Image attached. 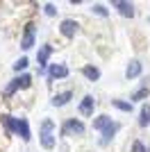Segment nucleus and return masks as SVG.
Segmentation results:
<instances>
[{"label": "nucleus", "mask_w": 150, "mask_h": 152, "mask_svg": "<svg viewBox=\"0 0 150 152\" xmlns=\"http://www.w3.org/2000/svg\"><path fill=\"white\" fill-rule=\"evenodd\" d=\"M2 123H5V127L9 129V132H16L23 141H30L32 139V136H30V127H27V121H23V118L18 121V118L5 114V116H2Z\"/></svg>", "instance_id": "f257e3e1"}, {"label": "nucleus", "mask_w": 150, "mask_h": 152, "mask_svg": "<svg viewBox=\"0 0 150 152\" xmlns=\"http://www.w3.org/2000/svg\"><path fill=\"white\" fill-rule=\"evenodd\" d=\"M52 129H55V123H52V121H43V123H41V132H39V136H41V145H43L46 150L55 148V134H52Z\"/></svg>", "instance_id": "f03ea898"}, {"label": "nucleus", "mask_w": 150, "mask_h": 152, "mask_svg": "<svg viewBox=\"0 0 150 152\" xmlns=\"http://www.w3.org/2000/svg\"><path fill=\"white\" fill-rule=\"evenodd\" d=\"M30 82H32V77L30 75H21V77H14L12 82L7 84V89H5V98H12L14 93L18 89H27L30 86Z\"/></svg>", "instance_id": "7ed1b4c3"}, {"label": "nucleus", "mask_w": 150, "mask_h": 152, "mask_svg": "<svg viewBox=\"0 0 150 152\" xmlns=\"http://www.w3.org/2000/svg\"><path fill=\"white\" fill-rule=\"evenodd\" d=\"M32 45H34V25L27 23V25H25V32H23V39H21V48H23V50H30Z\"/></svg>", "instance_id": "20e7f679"}, {"label": "nucleus", "mask_w": 150, "mask_h": 152, "mask_svg": "<svg viewBox=\"0 0 150 152\" xmlns=\"http://www.w3.org/2000/svg\"><path fill=\"white\" fill-rule=\"evenodd\" d=\"M59 32H62L66 39H73V37H75V32H77V23H75V20H71V18L62 20V25H59Z\"/></svg>", "instance_id": "39448f33"}, {"label": "nucleus", "mask_w": 150, "mask_h": 152, "mask_svg": "<svg viewBox=\"0 0 150 152\" xmlns=\"http://www.w3.org/2000/svg\"><path fill=\"white\" fill-rule=\"evenodd\" d=\"M114 7L121 12V16H125V18H132L134 16V5L132 2H125V0H116L114 2Z\"/></svg>", "instance_id": "423d86ee"}, {"label": "nucleus", "mask_w": 150, "mask_h": 152, "mask_svg": "<svg viewBox=\"0 0 150 152\" xmlns=\"http://www.w3.org/2000/svg\"><path fill=\"white\" fill-rule=\"evenodd\" d=\"M50 52H52V48H50V45H43V48L39 50V55H37V61H39V73H43V70H46Z\"/></svg>", "instance_id": "0eeeda50"}, {"label": "nucleus", "mask_w": 150, "mask_h": 152, "mask_svg": "<svg viewBox=\"0 0 150 152\" xmlns=\"http://www.w3.org/2000/svg\"><path fill=\"white\" fill-rule=\"evenodd\" d=\"M93 107H96V100L91 98V95H84L80 102V114L82 116H91L93 114Z\"/></svg>", "instance_id": "6e6552de"}, {"label": "nucleus", "mask_w": 150, "mask_h": 152, "mask_svg": "<svg viewBox=\"0 0 150 152\" xmlns=\"http://www.w3.org/2000/svg\"><path fill=\"white\" fill-rule=\"evenodd\" d=\"M64 134H84V125H82L80 121H66V125H64V129H62Z\"/></svg>", "instance_id": "1a4fd4ad"}, {"label": "nucleus", "mask_w": 150, "mask_h": 152, "mask_svg": "<svg viewBox=\"0 0 150 152\" xmlns=\"http://www.w3.org/2000/svg\"><path fill=\"white\" fill-rule=\"evenodd\" d=\"M48 73H50V77H52V80H62V77L68 75V68H66L64 64H52V66L48 68Z\"/></svg>", "instance_id": "9d476101"}, {"label": "nucleus", "mask_w": 150, "mask_h": 152, "mask_svg": "<svg viewBox=\"0 0 150 152\" xmlns=\"http://www.w3.org/2000/svg\"><path fill=\"white\" fill-rule=\"evenodd\" d=\"M141 75V61H137V59H132L130 64H127V68H125V77L127 80H134V77Z\"/></svg>", "instance_id": "9b49d317"}, {"label": "nucleus", "mask_w": 150, "mask_h": 152, "mask_svg": "<svg viewBox=\"0 0 150 152\" xmlns=\"http://www.w3.org/2000/svg\"><path fill=\"white\" fill-rule=\"evenodd\" d=\"M71 98H73V93H71V91H64V93H57L50 102H52V107H64V104H66Z\"/></svg>", "instance_id": "f8f14e48"}, {"label": "nucleus", "mask_w": 150, "mask_h": 152, "mask_svg": "<svg viewBox=\"0 0 150 152\" xmlns=\"http://www.w3.org/2000/svg\"><path fill=\"white\" fill-rule=\"evenodd\" d=\"M109 125H112V118H109V116H98L93 121V129H100V132H105Z\"/></svg>", "instance_id": "ddd939ff"}, {"label": "nucleus", "mask_w": 150, "mask_h": 152, "mask_svg": "<svg viewBox=\"0 0 150 152\" xmlns=\"http://www.w3.org/2000/svg\"><path fill=\"white\" fill-rule=\"evenodd\" d=\"M82 75L87 77V80H91V82H96L100 77V70L96 68V66H84V68H82Z\"/></svg>", "instance_id": "4468645a"}, {"label": "nucleus", "mask_w": 150, "mask_h": 152, "mask_svg": "<svg viewBox=\"0 0 150 152\" xmlns=\"http://www.w3.org/2000/svg\"><path fill=\"white\" fill-rule=\"evenodd\" d=\"M116 132H118V123H112V125L102 132V143H109V141L114 139V134H116Z\"/></svg>", "instance_id": "2eb2a0df"}, {"label": "nucleus", "mask_w": 150, "mask_h": 152, "mask_svg": "<svg viewBox=\"0 0 150 152\" xmlns=\"http://www.w3.org/2000/svg\"><path fill=\"white\" fill-rule=\"evenodd\" d=\"M139 125H141V127H148V125H150V104H143V107H141V118H139Z\"/></svg>", "instance_id": "dca6fc26"}, {"label": "nucleus", "mask_w": 150, "mask_h": 152, "mask_svg": "<svg viewBox=\"0 0 150 152\" xmlns=\"http://www.w3.org/2000/svg\"><path fill=\"white\" fill-rule=\"evenodd\" d=\"M112 104H114L116 109H121V111H127V114L132 111V102H123V100H112Z\"/></svg>", "instance_id": "f3484780"}, {"label": "nucleus", "mask_w": 150, "mask_h": 152, "mask_svg": "<svg viewBox=\"0 0 150 152\" xmlns=\"http://www.w3.org/2000/svg\"><path fill=\"white\" fill-rule=\"evenodd\" d=\"M143 98H148V86H141L137 93L132 95V100H143Z\"/></svg>", "instance_id": "a211bd4d"}, {"label": "nucleus", "mask_w": 150, "mask_h": 152, "mask_svg": "<svg viewBox=\"0 0 150 152\" xmlns=\"http://www.w3.org/2000/svg\"><path fill=\"white\" fill-rule=\"evenodd\" d=\"M25 68H27V59L25 57H21L18 61L14 64V70H25Z\"/></svg>", "instance_id": "6ab92c4d"}, {"label": "nucleus", "mask_w": 150, "mask_h": 152, "mask_svg": "<svg viewBox=\"0 0 150 152\" xmlns=\"http://www.w3.org/2000/svg\"><path fill=\"white\" fill-rule=\"evenodd\" d=\"M132 152H148V148H146L141 141H134V145H132Z\"/></svg>", "instance_id": "aec40b11"}, {"label": "nucleus", "mask_w": 150, "mask_h": 152, "mask_svg": "<svg viewBox=\"0 0 150 152\" xmlns=\"http://www.w3.org/2000/svg\"><path fill=\"white\" fill-rule=\"evenodd\" d=\"M93 12L98 14V16H107V14H109V12H107V7H105V5H93Z\"/></svg>", "instance_id": "412c9836"}, {"label": "nucleus", "mask_w": 150, "mask_h": 152, "mask_svg": "<svg viewBox=\"0 0 150 152\" xmlns=\"http://www.w3.org/2000/svg\"><path fill=\"white\" fill-rule=\"evenodd\" d=\"M43 12L48 14V16H55V14H57V9H55V5H50V2H48V5L43 7Z\"/></svg>", "instance_id": "4be33fe9"}, {"label": "nucleus", "mask_w": 150, "mask_h": 152, "mask_svg": "<svg viewBox=\"0 0 150 152\" xmlns=\"http://www.w3.org/2000/svg\"><path fill=\"white\" fill-rule=\"evenodd\" d=\"M148 152H150V148H148Z\"/></svg>", "instance_id": "5701e85b"}]
</instances>
